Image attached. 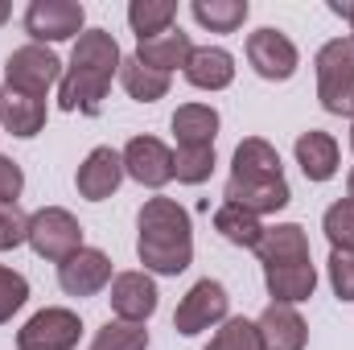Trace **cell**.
<instances>
[{"mask_svg": "<svg viewBox=\"0 0 354 350\" xmlns=\"http://www.w3.org/2000/svg\"><path fill=\"white\" fill-rule=\"evenodd\" d=\"M256 256H260V264H276V260H309V239H305V227H297V223L264 227V239H260Z\"/></svg>", "mask_w": 354, "mask_h": 350, "instance_id": "cell-23", "label": "cell"}, {"mask_svg": "<svg viewBox=\"0 0 354 350\" xmlns=\"http://www.w3.org/2000/svg\"><path fill=\"white\" fill-rule=\"evenodd\" d=\"M0 124L8 136H37L46 128V99H33V95H17V91H0Z\"/></svg>", "mask_w": 354, "mask_h": 350, "instance_id": "cell-19", "label": "cell"}, {"mask_svg": "<svg viewBox=\"0 0 354 350\" xmlns=\"http://www.w3.org/2000/svg\"><path fill=\"white\" fill-rule=\"evenodd\" d=\"M248 62L256 66V75L268 83H284L297 71V46L280 33V29H256L248 37Z\"/></svg>", "mask_w": 354, "mask_h": 350, "instance_id": "cell-11", "label": "cell"}, {"mask_svg": "<svg viewBox=\"0 0 354 350\" xmlns=\"http://www.w3.org/2000/svg\"><path fill=\"white\" fill-rule=\"evenodd\" d=\"M346 190H351V198H354V169H351V177H346Z\"/></svg>", "mask_w": 354, "mask_h": 350, "instance_id": "cell-37", "label": "cell"}, {"mask_svg": "<svg viewBox=\"0 0 354 350\" xmlns=\"http://www.w3.org/2000/svg\"><path fill=\"white\" fill-rule=\"evenodd\" d=\"M111 309L120 313V322L145 326L157 313V284L145 272H120L111 280Z\"/></svg>", "mask_w": 354, "mask_h": 350, "instance_id": "cell-14", "label": "cell"}, {"mask_svg": "<svg viewBox=\"0 0 354 350\" xmlns=\"http://www.w3.org/2000/svg\"><path fill=\"white\" fill-rule=\"evenodd\" d=\"M214 174V149H177L174 153V177L185 185H202Z\"/></svg>", "mask_w": 354, "mask_h": 350, "instance_id": "cell-30", "label": "cell"}, {"mask_svg": "<svg viewBox=\"0 0 354 350\" xmlns=\"http://www.w3.org/2000/svg\"><path fill=\"white\" fill-rule=\"evenodd\" d=\"M185 79L198 91H223L235 83V58L223 46H194L185 62Z\"/></svg>", "mask_w": 354, "mask_h": 350, "instance_id": "cell-17", "label": "cell"}, {"mask_svg": "<svg viewBox=\"0 0 354 350\" xmlns=\"http://www.w3.org/2000/svg\"><path fill=\"white\" fill-rule=\"evenodd\" d=\"M288 181H284V165H280V153L260 140V136H248L239 149H235V161H231V177H227V202L231 206H243L252 214H276L288 206Z\"/></svg>", "mask_w": 354, "mask_h": 350, "instance_id": "cell-3", "label": "cell"}, {"mask_svg": "<svg viewBox=\"0 0 354 350\" xmlns=\"http://www.w3.org/2000/svg\"><path fill=\"white\" fill-rule=\"evenodd\" d=\"M120 157H124V174L149 190H161L165 181H174V153L157 136H132Z\"/></svg>", "mask_w": 354, "mask_h": 350, "instance_id": "cell-10", "label": "cell"}, {"mask_svg": "<svg viewBox=\"0 0 354 350\" xmlns=\"http://www.w3.org/2000/svg\"><path fill=\"white\" fill-rule=\"evenodd\" d=\"M264 284L272 293L276 305H297V301H309L313 288H317V268L313 260H276L264 264Z\"/></svg>", "mask_w": 354, "mask_h": 350, "instance_id": "cell-13", "label": "cell"}, {"mask_svg": "<svg viewBox=\"0 0 354 350\" xmlns=\"http://www.w3.org/2000/svg\"><path fill=\"white\" fill-rule=\"evenodd\" d=\"M214 231L227 239V243H235V248H260V239H264V223H260V214H252V210H243V206H231V202H223L218 210H214Z\"/></svg>", "mask_w": 354, "mask_h": 350, "instance_id": "cell-22", "label": "cell"}, {"mask_svg": "<svg viewBox=\"0 0 354 350\" xmlns=\"http://www.w3.org/2000/svg\"><path fill=\"white\" fill-rule=\"evenodd\" d=\"M8 12H12V8H8V0H0V25L8 21Z\"/></svg>", "mask_w": 354, "mask_h": 350, "instance_id": "cell-36", "label": "cell"}, {"mask_svg": "<svg viewBox=\"0 0 354 350\" xmlns=\"http://www.w3.org/2000/svg\"><path fill=\"white\" fill-rule=\"evenodd\" d=\"M174 17H177L174 0H132L128 4V25L136 29L140 42L161 37L165 29H174Z\"/></svg>", "mask_w": 354, "mask_h": 350, "instance_id": "cell-25", "label": "cell"}, {"mask_svg": "<svg viewBox=\"0 0 354 350\" xmlns=\"http://www.w3.org/2000/svg\"><path fill=\"white\" fill-rule=\"evenodd\" d=\"M29 301V280L12 268H0V326Z\"/></svg>", "mask_w": 354, "mask_h": 350, "instance_id": "cell-31", "label": "cell"}, {"mask_svg": "<svg viewBox=\"0 0 354 350\" xmlns=\"http://www.w3.org/2000/svg\"><path fill=\"white\" fill-rule=\"evenodd\" d=\"M177 149H214L218 136V111L206 103H181L174 111Z\"/></svg>", "mask_w": 354, "mask_h": 350, "instance_id": "cell-18", "label": "cell"}, {"mask_svg": "<svg viewBox=\"0 0 354 350\" xmlns=\"http://www.w3.org/2000/svg\"><path fill=\"white\" fill-rule=\"evenodd\" d=\"M21 185H25L21 165L8 161V157H0V206H12V202L21 198Z\"/></svg>", "mask_w": 354, "mask_h": 350, "instance_id": "cell-34", "label": "cell"}, {"mask_svg": "<svg viewBox=\"0 0 354 350\" xmlns=\"http://www.w3.org/2000/svg\"><path fill=\"white\" fill-rule=\"evenodd\" d=\"M91 350H149V330L136 322H107L91 338Z\"/></svg>", "mask_w": 354, "mask_h": 350, "instance_id": "cell-27", "label": "cell"}, {"mask_svg": "<svg viewBox=\"0 0 354 350\" xmlns=\"http://www.w3.org/2000/svg\"><path fill=\"white\" fill-rule=\"evenodd\" d=\"M83 4L75 0H33L25 8V33L33 37V46L41 42H66L75 33H83Z\"/></svg>", "mask_w": 354, "mask_h": 350, "instance_id": "cell-9", "label": "cell"}, {"mask_svg": "<svg viewBox=\"0 0 354 350\" xmlns=\"http://www.w3.org/2000/svg\"><path fill=\"white\" fill-rule=\"evenodd\" d=\"M227 305H231V297H227V288H223L218 280H198V284L181 297V305H177L174 330L185 334V338H194V334L210 330L214 322H227Z\"/></svg>", "mask_w": 354, "mask_h": 350, "instance_id": "cell-8", "label": "cell"}, {"mask_svg": "<svg viewBox=\"0 0 354 350\" xmlns=\"http://www.w3.org/2000/svg\"><path fill=\"white\" fill-rule=\"evenodd\" d=\"M206 350H264V347H260L256 322H248V317H227L223 330L210 338V347Z\"/></svg>", "mask_w": 354, "mask_h": 350, "instance_id": "cell-29", "label": "cell"}, {"mask_svg": "<svg viewBox=\"0 0 354 350\" xmlns=\"http://www.w3.org/2000/svg\"><path fill=\"white\" fill-rule=\"evenodd\" d=\"M120 83H124V91H128L136 103H157V99H165V95H169V75L149 71L136 54L120 62Z\"/></svg>", "mask_w": 354, "mask_h": 350, "instance_id": "cell-24", "label": "cell"}, {"mask_svg": "<svg viewBox=\"0 0 354 350\" xmlns=\"http://www.w3.org/2000/svg\"><path fill=\"white\" fill-rule=\"evenodd\" d=\"M83 338V322L71 309H41L17 330V350H75Z\"/></svg>", "mask_w": 354, "mask_h": 350, "instance_id": "cell-7", "label": "cell"}, {"mask_svg": "<svg viewBox=\"0 0 354 350\" xmlns=\"http://www.w3.org/2000/svg\"><path fill=\"white\" fill-rule=\"evenodd\" d=\"M120 181H124V157L115 153V149H91L87 161L79 165V177H75V185H79V194L91 198V202H103V198H111L115 190H120Z\"/></svg>", "mask_w": 354, "mask_h": 350, "instance_id": "cell-16", "label": "cell"}, {"mask_svg": "<svg viewBox=\"0 0 354 350\" xmlns=\"http://www.w3.org/2000/svg\"><path fill=\"white\" fill-rule=\"evenodd\" d=\"M317 99L330 116H354V37H334L317 50Z\"/></svg>", "mask_w": 354, "mask_h": 350, "instance_id": "cell-4", "label": "cell"}, {"mask_svg": "<svg viewBox=\"0 0 354 350\" xmlns=\"http://www.w3.org/2000/svg\"><path fill=\"white\" fill-rule=\"evenodd\" d=\"M189 12L210 33H235L248 21V0H194Z\"/></svg>", "mask_w": 354, "mask_h": 350, "instance_id": "cell-26", "label": "cell"}, {"mask_svg": "<svg viewBox=\"0 0 354 350\" xmlns=\"http://www.w3.org/2000/svg\"><path fill=\"white\" fill-rule=\"evenodd\" d=\"M322 231H326L334 252H354V198H342V202H334L326 210Z\"/></svg>", "mask_w": 354, "mask_h": 350, "instance_id": "cell-28", "label": "cell"}, {"mask_svg": "<svg viewBox=\"0 0 354 350\" xmlns=\"http://www.w3.org/2000/svg\"><path fill=\"white\" fill-rule=\"evenodd\" d=\"M189 54H194V42H189V33H181V29H165L161 37H149V42L136 46V58H140L149 71H157V75H169L177 66L185 71Z\"/></svg>", "mask_w": 354, "mask_h": 350, "instance_id": "cell-20", "label": "cell"}, {"mask_svg": "<svg viewBox=\"0 0 354 350\" xmlns=\"http://www.w3.org/2000/svg\"><path fill=\"white\" fill-rule=\"evenodd\" d=\"M107 280H111V260H107V252H99V248H83V252H75L71 260L58 264V284H62V293H71V297H95Z\"/></svg>", "mask_w": 354, "mask_h": 350, "instance_id": "cell-12", "label": "cell"}, {"mask_svg": "<svg viewBox=\"0 0 354 350\" xmlns=\"http://www.w3.org/2000/svg\"><path fill=\"white\" fill-rule=\"evenodd\" d=\"M29 243V214L12 202V206H0V252H12Z\"/></svg>", "mask_w": 354, "mask_h": 350, "instance_id": "cell-32", "label": "cell"}, {"mask_svg": "<svg viewBox=\"0 0 354 350\" xmlns=\"http://www.w3.org/2000/svg\"><path fill=\"white\" fill-rule=\"evenodd\" d=\"M351 145H354V128H351Z\"/></svg>", "mask_w": 354, "mask_h": 350, "instance_id": "cell-38", "label": "cell"}, {"mask_svg": "<svg viewBox=\"0 0 354 350\" xmlns=\"http://www.w3.org/2000/svg\"><path fill=\"white\" fill-rule=\"evenodd\" d=\"M330 8H334L338 17H346V21H351V25H354V0H334ZM351 37H354V33H351Z\"/></svg>", "mask_w": 354, "mask_h": 350, "instance_id": "cell-35", "label": "cell"}, {"mask_svg": "<svg viewBox=\"0 0 354 350\" xmlns=\"http://www.w3.org/2000/svg\"><path fill=\"white\" fill-rule=\"evenodd\" d=\"M62 79V62L54 50L46 46H21L8 54L4 62V87L17 91V95H33V99H46V91Z\"/></svg>", "mask_w": 354, "mask_h": 350, "instance_id": "cell-6", "label": "cell"}, {"mask_svg": "<svg viewBox=\"0 0 354 350\" xmlns=\"http://www.w3.org/2000/svg\"><path fill=\"white\" fill-rule=\"evenodd\" d=\"M330 284L338 301H354V252H330Z\"/></svg>", "mask_w": 354, "mask_h": 350, "instance_id": "cell-33", "label": "cell"}, {"mask_svg": "<svg viewBox=\"0 0 354 350\" xmlns=\"http://www.w3.org/2000/svg\"><path fill=\"white\" fill-rule=\"evenodd\" d=\"M136 256L157 276H177L194 260V227L174 198H149L136 214Z\"/></svg>", "mask_w": 354, "mask_h": 350, "instance_id": "cell-1", "label": "cell"}, {"mask_svg": "<svg viewBox=\"0 0 354 350\" xmlns=\"http://www.w3.org/2000/svg\"><path fill=\"white\" fill-rule=\"evenodd\" d=\"M29 243L41 260H71L75 252H83V227L71 210L62 206H41L37 214H29Z\"/></svg>", "mask_w": 354, "mask_h": 350, "instance_id": "cell-5", "label": "cell"}, {"mask_svg": "<svg viewBox=\"0 0 354 350\" xmlns=\"http://www.w3.org/2000/svg\"><path fill=\"white\" fill-rule=\"evenodd\" d=\"M120 46L107 29H87L79 33L75 42V54H71V66L62 75V87H58V107L62 111H87L95 116L99 103L107 99L111 79L120 75Z\"/></svg>", "mask_w": 354, "mask_h": 350, "instance_id": "cell-2", "label": "cell"}, {"mask_svg": "<svg viewBox=\"0 0 354 350\" xmlns=\"http://www.w3.org/2000/svg\"><path fill=\"white\" fill-rule=\"evenodd\" d=\"M297 165L309 181H330L338 174V140L330 132H301L297 136Z\"/></svg>", "mask_w": 354, "mask_h": 350, "instance_id": "cell-21", "label": "cell"}, {"mask_svg": "<svg viewBox=\"0 0 354 350\" xmlns=\"http://www.w3.org/2000/svg\"><path fill=\"white\" fill-rule=\"evenodd\" d=\"M256 334H260V347L264 350H305V342H309L305 317L292 305H276V301L260 313Z\"/></svg>", "mask_w": 354, "mask_h": 350, "instance_id": "cell-15", "label": "cell"}]
</instances>
